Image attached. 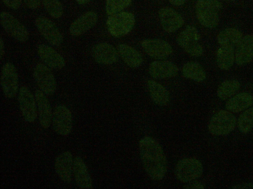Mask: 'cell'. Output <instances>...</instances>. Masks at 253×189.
<instances>
[{"instance_id":"obj_37","label":"cell","mask_w":253,"mask_h":189,"mask_svg":"<svg viewBox=\"0 0 253 189\" xmlns=\"http://www.w3.org/2000/svg\"><path fill=\"white\" fill-rule=\"evenodd\" d=\"M173 5L175 6H180L183 5L185 0H168Z\"/></svg>"},{"instance_id":"obj_11","label":"cell","mask_w":253,"mask_h":189,"mask_svg":"<svg viewBox=\"0 0 253 189\" xmlns=\"http://www.w3.org/2000/svg\"><path fill=\"white\" fill-rule=\"evenodd\" d=\"M0 84L4 95L8 98H14L18 90V77L14 65L7 62L2 67Z\"/></svg>"},{"instance_id":"obj_27","label":"cell","mask_w":253,"mask_h":189,"mask_svg":"<svg viewBox=\"0 0 253 189\" xmlns=\"http://www.w3.org/2000/svg\"><path fill=\"white\" fill-rule=\"evenodd\" d=\"M182 73L186 78L197 82L203 81L206 78L204 68L199 63L196 62L185 63L182 68Z\"/></svg>"},{"instance_id":"obj_5","label":"cell","mask_w":253,"mask_h":189,"mask_svg":"<svg viewBox=\"0 0 253 189\" xmlns=\"http://www.w3.org/2000/svg\"><path fill=\"white\" fill-rule=\"evenodd\" d=\"M200 35L197 29L194 26H187L178 36L176 42L187 54L194 57L201 56L203 49L198 41Z\"/></svg>"},{"instance_id":"obj_33","label":"cell","mask_w":253,"mask_h":189,"mask_svg":"<svg viewBox=\"0 0 253 189\" xmlns=\"http://www.w3.org/2000/svg\"><path fill=\"white\" fill-rule=\"evenodd\" d=\"M3 3L7 7L16 10L19 9L22 4L21 0H2Z\"/></svg>"},{"instance_id":"obj_39","label":"cell","mask_w":253,"mask_h":189,"mask_svg":"<svg viewBox=\"0 0 253 189\" xmlns=\"http://www.w3.org/2000/svg\"><path fill=\"white\" fill-rule=\"evenodd\" d=\"M91 0H77V2L80 5H83L89 2Z\"/></svg>"},{"instance_id":"obj_24","label":"cell","mask_w":253,"mask_h":189,"mask_svg":"<svg viewBox=\"0 0 253 189\" xmlns=\"http://www.w3.org/2000/svg\"><path fill=\"white\" fill-rule=\"evenodd\" d=\"M118 51L123 60L129 67L136 68L141 65L142 57L133 47L126 44H120Z\"/></svg>"},{"instance_id":"obj_20","label":"cell","mask_w":253,"mask_h":189,"mask_svg":"<svg viewBox=\"0 0 253 189\" xmlns=\"http://www.w3.org/2000/svg\"><path fill=\"white\" fill-rule=\"evenodd\" d=\"M178 72V67L169 61H155L149 67L150 75L157 79L173 77L177 75Z\"/></svg>"},{"instance_id":"obj_6","label":"cell","mask_w":253,"mask_h":189,"mask_svg":"<svg viewBox=\"0 0 253 189\" xmlns=\"http://www.w3.org/2000/svg\"><path fill=\"white\" fill-rule=\"evenodd\" d=\"M203 173L202 163L194 158H183L176 165L175 175L181 182L187 183L200 178Z\"/></svg>"},{"instance_id":"obj_38","label":"cell","mask_w":253,"mask_h":189,"mask_svg":"<svg viewBox=\"0 0 253 189\" xmlns=\"http://www.w3.org/2000/svg\"><path fill=\"white\" fill-rule=\"evenodd\" d=\"M4 54V43L2 40V38H1L0 39V59H2V56Z\"/></svg>"},{"instance_id":"obj_36","label":"cell","mask_w":253,"mask_h":189,"mask_svg":"<svg viewBox=\"0 0 253 189\" xmlns=\"http://www.w3.org/2000/svg\"><path fill=\"white\" fill-rule=\"evenodd\" d=\"M233 189H253V183L249 182L242 183L234 186Z\"/></svg>"},{"instance_id":"obj_29","label":"cell","mask_w":253,"mask_h":189,"mask_svg":"<svg viewBox=\"0 0 253 189\" xmlns=\"http://www.w3.org/2000/svg\"><path fill=\"white\" fill-rule=\"evenodd\" d=\"M240 87V84L236 80H225L218 87L217 90V95L221 100H225L235 94Z\"/></svg>"},{"instance_id":"obj_23","label":"cell","mask_w":253,"mask_h":189,"mask_svg":"<svg viewBox=\"0 0 253 189\" xmlns=\"http://www.w3.org/2000/svg\"><path fill=\"white\" fill-rule=\"evenodd\" d=\"M253 104V96L247 92L239 93L229 99L226 109L233 113H238L248 109Z\"/></svg>"},{"instance_id":"obj_30","label":"cell","mask_w":253,"mask_h":189,"mask_svg":"<svg viewBox=\"0 0 253 189\" xmlns=\"http://www.w3.org/2000/svg\"><path fill=\"white\" fill-rule=\"evenodd\" d=\"M239 131L244 134L249 132L253 127V107H250L243 112L239 116L237 121Z\"/></svg>"},{"instance_id":"obj_32","label":"cell","mask_w":253,"mask_h":189,"mask_svg":"<svg viewBox=\"0 0 253 189\" xmlns=\"http://www.w3.org/2000/svg\"><path fill=\"white\" fill-rule=\"evenodd\" d=\"M131 1L132 0H106V14L110 16L121 12L130 5Z\"/></svg>"},{"instance_id":"obj_8","label":"cell","mask_w":253,"mask_h":189,"mask_svg":"<svg viewBox=\"0 0 253 189\" xmlns=\"http://www.w3.org/2000/svg\"><path fill=\"white\" fill-rule=\"evenodd\" d=\"M33 76L40 89L47 96H51L55 93L56 81L48 66L41 63L37 64L34 70Z\"/></svg>"},{"instance_id":"obj_19","label":"cell","mask_w":253,"mask_h":189,"mask_svg":"<svg viewBox=\"0 0 253 189\" xmlns=\"http://www.w3.org/2000/svg\"><path fill=\"white\" fill-rule=\"evenodd\" d=\"M38 53L45 64L53 69L59 70L64 67L65 61L63 57L51 47L42 44L38 48Z\"/></svg>"},{"instance_id":"obj_16","label":"cell","mask_w":253,"mask_h":189,"mask_svg":"<svg viewBox=\"0 0 253 189\" xmlns=\"http://www.w3.org/2000/svg\"><path fill=\"white\" fill-rule=\"evenodd\" d=\"M91 54L97 63L110 65L118 61L119 54L112 45L106 42H101L92 47Z\"/></svg>"},{"instance_id":"obj_17","label":"cell","mask_w":253,"mask_h":189,"mask_svg":"<svg viewBox=\"0 0 253 189\" xmlns=\"http://www.w3.org/2000/svg\"><path fill=\"white\" fill-rule=\"evenodd\" d=\"M34 95L40 124L42 128L47 129L50 126L52 116L50 102L47 95L41 90H37Z\"/></svg>"},{"instance_id":"obj_3","label":"cell","mask_w":253,"mask_h":189,"mask_svg":"<svg viewBox=\"0 0 253 189\" xmlns=\"http://www.w3.org/2000/svg\"><path fill=\"white\" fill-rule=\"evenodd\" d=\"M135 24L134 15L128 12H120L108 16L106 21L107 30L111 36L120 38L127 35Z\"/></svg>"},{"instance_id":"obj_18","label":"cell","mask_w":253,"mask_h":189,"mask_svg":"<svg viewBox=\"0 0 253 189\" xmlns=\"http://www.w3.org/2000/svg\"><path fill=\"white\" fill-rule=\"evenodd\" d=\"M98 20L97 14L92 11L81 15L71 24L69 31L73 36H81L92 28Z\"/></svg>"},{"instance_id":"obj_14","label":"cell","mask_w":253,"mask_h":189,"mask_svg":"<svg viewBox=\"0 0 253 189\" xmlns=\"http://www.w3.org/2000/svg\"><path fill=\"white\" fill-rule=\"evenodd\" d=\"M74 158L68 151L59 154L55 159L54 169L58 177L63 182L70 183L73 174Z\"/></svg>"},{"instance_id":"obj_34","label":"cell","mask_w":253,"mask_h":189,"mask_svg":"<svg viewBox=\"0 0 253 189\" xmlns=\"http://www.w3.org/2000/svg\"><path fill=\"white\" fill-rule=\"evenodd\" d=\"M183 188L186 189H204V187L201 183L194 180L187 183V184L184 186Z\"/></svg>"},{"instance_id":"obj_15","label":"cell","mask_w":253,"mask_h":189,"mask_svg":"<svg viewBox=\"0 0 253 189\" xmlns=\"http://www.w3.org/2000/svg\"><path fill=\"white\" fill-rule=\"evenodd\" d=\"M159 17L163 29L169 33L177 31L184 22L178 12L169 7L161 8L159 11Z\"/></svg>"},{"instance_id":"obj_35","label":"cell","mask_w":253,"mask_h":189,"mask_svg":"<svg viewBox=\"0 0 253 189\" xmlns=\"http://www.w3.org/2000/svg\"><path fill=\"white\" fill-rule=\"evenodd\" d=\"M40 0H23L25 5L31 9L37 8L40 5Z\"/></svg>"},{"instance_id":"obj_25","label":"cell","mask_w":253,"mask_h":189,"mask_svg":"<svg viewBox=\"0 0 253 189\" xmlns=\"http://www.w3.org/2000/svg\"><path fill=\"white\" fill-rule=\"evenodd\" d=\"M147 87L152 101L160 106L168 105L169 102V93L162 84L154 80H149Z\"/></svg>"},{"instance_id":"obj_13","label":"cell","mask_w":253,"mask_h":189,"mask_svg":"<svg viewBox=\"0 0 253 189\" xmlns=\"http://www.w3.org/2000/svg\"><path fill=\"white\" fill-rule=\"evenodd\" d=\"M141 45L147 55L157 59L167 58L173 51L167 41L161 39H146L141 42Z\"/></svg>"},{"instance_id":"obj_1","label":"cell","mask_w":253,"mask_h":189,"mask_svg":"<svg viewBox=\"0 0 253 189\" xmlns=\"http://www.w3.org/2000/svg\"><path fill=\"white\" fill-rule=\"evenodd\" d=\"M140 159L145 171L153 180H162L167 171V160L163 148L153 138L146 136L139 143Z\"/></svg>"},{"instance_id":"obj_22","label":"cell","mask_w":253,"mask_h":189,"mask_svg":"<svg viewBox=\"0 0 253 189\" xmlns=\"http://www.w3.org/2000/svg\"><path fill=\"white\" fill-rule=\"evenodd\" d=\"M253 57V36L246 35L238 44L235 55L236 63L242 65L250 62Z\"/></svg>"},{"instance_id":"obj_26","label":"cell","mask_w":253,"mask_h":189,"mask_svg":"<svg viewBox=\"0 0 253 189\" xmlns=\"http://www.w3.org/2000/svg\"><path fill=\"white\" fill-rule=\"evenodd\" d=\"M242 38L241 32L235 28H227L221 31L217 36V40L221 46L234 47L237 45Z\"/></svg>"},{"instance_id":"obj_12","label":"cell","mask_w":253,"mask_h":189,"mask_svg":"<svg viewBox=\"0 0 253 189\" xmlns=\"http://www.w3.org/2000/svg\"><path fill=\"white\" fill-rule=\"evenodd\" d=\"M35 25L42 36L51 45L59 46L62 44L63 36L50 20L43 17H38L35 20Z\"/></svg>"},{"instance_id":"obj_2","label":"cell","mask_w":253,"mask_h":189,"mask_svg":"<svg viewBox=\"0 0 253 189\" xmlns=\"http://www.w3.org/2000/svg\"><path fill=\"white\" fill-rule=\"evenodd\" d=\"M221 8L222 5L218 0H197L196 17L202 26L212 29L218 24V12Z\"/></svg>"},{"instance_id":"obj_10","label":"cell","mask_w":253,"mask_h":189,"mask_svg":"<svg viewBox=\"0 0 253 189\" xmlns=\"http://www.w3.org/2000/svg\"><path fill=\"white\" fill-rule=\"evenodd\" d=\"M1 25L5 31L18 41L24 42L29 39L28 31L13 15L6 12H1L0 15Z\"/></svg>"},{"instance_id":"obj_7","label":"cell","mask_w":253,"mask_h":189,"mask_svg":"<svg viewBox=\"0 0 253 189\" xmlns=\"http://www.w3.org/2000/svg\"><path fill=\"white\" fill-rule=\"evenodd\" d=\"M51 123L56 134L61 136L69 135L73 128L71 112L64 105H57L52 113Z\"/></svg>"},{"instance_id":"obj_31","label":"cell","mask_w":253,"mask_h":189,"mask_svg":"<svg viewBox=\"0 0 253 189\" xmlns=\"http://www.w3.org/2000/svg\"><path fill=\"white\" fill-rule=\"evenodd\" d=\"M49 15L53 18L61 17L63 14V7L59 0H41Z\"/></svg>"},{"instance_id":"obj_21","label":"cell","mask_w":253,"mask_h":189,"mask_svg":"<svg viewBox=\"0 0 253 189\" xmlns=\"http://www.w3.org/2000/svg\"><path fill=\"white\" fill-rule=\"evenodd\" d=\"M73 174L77 185L81 189L92 188V180L87 167L79 156L74 158Z\"/></svg>"},{"instance_id":"obj_28","label":"cell","mask_w":253,"mask_h":189,"mask_svg":"<svg viewBox=\"0 0 253 189\" xmlns=\"http://www.w3.org/2000/svg\"><path fill=\"white\" fill-rule=\"evenodd\" d=\"M234 58L233 47L221 46L216 53V61L217 65L221 70H228L233 65Z\"/></svg>"},{"instance_id":"obj_40","label":"cell","mask_w":253,"mask_h":189,"mask_svg":"<svg viewBox=\"0 0 253 189\" xmlns=\"http://www.w3.org/2000/svg\"><path fill=\"white\" fill-rule=\"evenodd\" d=\"M223 1H233V0H222Z\"/></svg>"},{"instance_id":"obj_9","label":"cell","mask_w":253,"mask_h":189,"mask_svg":"<svg viewBox=\"0 0 253 189\" xmlns=\"http://www.w3.org/2000/svg\"><path fill=\"white\" fill-rule=\"evenodd\" d=\"M18 102L25 120L29 123L35 121L38 114L37 103L35 95L27 87L23 86L20 87Z\"/></svg>"},{"instance_id":"obj_4","label":"cell","mask_w":253,"mask_h":189,"mask_svg":"<svg viewBox=\"0 0 253 189\" xmlns=\"http://www.w3.org/2000/svg\"><path fill=\"white\" fill-rule=\"evenodd\" d=\"M236 124V118L231 112L220 110L214 114L211 118L208 124V130L213 135L224 136L231 132Z\"/></svg>"}]
</instances>
